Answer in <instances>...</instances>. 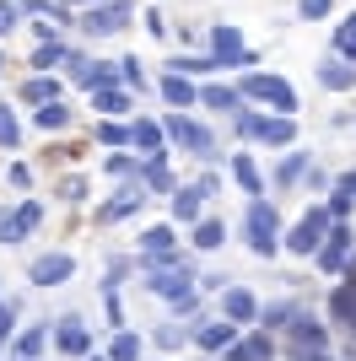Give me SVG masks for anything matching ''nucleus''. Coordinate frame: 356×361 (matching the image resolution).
I'll return each mask as SVG.
<instances>
[{"label": "nucleus", "instance_id": "nucleus-44", "mask_svg": "<svg viewBox=\"0 0 356 361\" xmlns=\"http://www.w3.org/2000/svg\"><path fill=\"white\" fill-rule=\"evenodd\" d=\"M22 16H54V22H71L65 6H49V0H22Z\"/></svg>", "mask_w": 356, "mask_h": 361}, {"label": "nucleus", "instance_id": "nucleus-16", "mask_svg": "<svg viewBox=\"0 0 356 361\" xmlns=\"http://www.w3.org/2000/svg\"><path fill=\"white\" fill-rule=\"evenodd\" d=\"M286 334H292V350H329V329L308 313H297L292 324H286Z\"/></svg>", "mask_w": 356, "mask_h": 361}, {"label": "nucleus", "instance_id": "nucleus-10", "mask_svg": "<svg viewBox=\"0 0 356 361\" xmlns=\"http://www.w3.org/2000/svg\"><path fill=\"white\" fill-rule=\"evenodd\" d=\"M206 205H210V195L200 189V178H194V183H178L173 195H167V216H173L178 226H194V221H206V216H210Z\"/></svg>", "mask_w": 356, "mask_h": 361}, {"label": "nucleus", "instance_id": "nucleus-31", "mask_svg": "<svg viewBox=\"0 0 356 361\" xmlns=\"http://www.w3.org/2000/svg\"><path fill=\"white\" fill-rule=\"evenodd\" d=\"M227 361H275V345H270L265 334H243V340L227 350Z\"/></svg>", "mask_w": 356, "mask_h": 361}, {"label": "nucleus", "instance_id": "nucleus-6", "mask_svg": "<svg viewBox=\"0 0 356 361\" xmlns=\"http://www.w3.org/2000/svg\"><path fill=\"white\" fill-rule=\"evenodd\" d=\"M351 264H356V232H351V221H335L329 238H324V248H319V270L324 275H345Z\"/></svg>", "mask_w": 356, "mask_h": 361}, {"label": "nucleus", "instance_id": "nucleus-11", "mask_svg": "<svg viewBox=\"0 0 356 361\" xmlns=\"http://www.w3.org/2000/svg\"><path fill=\"white\" fill-rule=\"evenodd\" d=\"M237 329H243V324H232L227 313H222V318H206V324L194 329V345L206 350V356H227V350H232L237 340H243Z\"/></svg>", "mask_w": 356, "mask_h": 361}, {"label": "nucleus", "instance_id": "nucleus-15", "mask_svg": "<svg viewBox=\"0 0 356 361\" xmlns=\"http://www.w3.org/2000/svg\"><path fill=\"white\" fill-rule=\"evenodd\" d=\"M157 92H162V103L178 108V114H184V108H200V87H194L184 71H167L162 81H157Z\"/></svg>", "mask_w": 356, "mask_h": 361}, {"label": "nucleus", "instance_id": "nucleus-42", "mask_svg": "<svg viewBox=\"0 0 356 361\" xmlns=\"http://www.w3.org/2000/svg\"><path fill=\"white\" fill-rule=\"evenodd\" d=\"M22 140V124H16V114L6 103H0V146H16Z\"/></svg>", "mask_w": 356, "mask_h": 361}, {"label": "nucleus", "instance_id": "nucleus-54", "mask_svg": "<svg viewBox=\"0 0 356 361\" xmlns=\"http://www.w3.org/2000/svg\"><path fill=\"white\" fill-rule=\"evenodd\" d=\"M0 71H6V54H0Z\"/></svg>", "mask_w": 356, "mask_h": 361}, {"label": "nucleus", "instance_id": "nucleus-2", "mask_svg": "<svg viewBox=\"0 0 356 361\" xmlns=\"http://www.w3.org/2000/svg\"><path fill=\"white\" fill-rule=\"evenodd\" d=\"M329 226H335V216H329V205L319 200V205H308L302 211V221L286 232V254H297V259H319V248H324V238H329Z\"/></svg>", "mask_w": 356, "mask_h": 361}, {"label": "nucleus", "instance_id": "nucleus-3", "mask_svg": "<svg viewBox=\"0 0 356 361\" xmlns=\"http://www.w3.org/2000/svg\"><path fill=\"white\" fill-rule=\"evenodd\" d=\"M162 130H167V146H178V151H194L200 162H216V135H210V124H200V119H184V114H167L162 119Z\"/></svg>", "mask_w": 356, "mask_h": 361}, {"label": "nucleus", "instance_id": "nucleus-19", "mask_svg": "<svg viewBox=\"0 0 356 361\" xmlns=\"http://www.w3.org/2000/svg\"><path fill=\"white\" fill-rule=\"evenodd\" d=\"M54 345V324H28V329H16V356H28V361H44V350Z\"/></svg>", "mask_w": 356, "mask_h": 361}, {"label": "nucleus", "instance_id": "nucleus-5", "mask_svg": "<svg viewBox=\"0 0 356 361\" xmlns=\"http://www.w3.org/2000/svg\"><path fill=\"white\" fill-rule=\"evenodd\" d=\"M130 16H135V0H103V6H92L76 27L87 32V38H114V32L130 27Z\"/></svg>", "mask_w": 356, "mask_h": 361}, {"label": "nucleus", "instance_id": "nucleus-51", "mask_svg": "<svg viewBox=\"0 0 356 361\" xmlns=\"http://www.w3.org/2000/svg\"><path fill=\"white\" fill-rule=\"evenodd\" d=\"M87 361H114V356H97V350H92V356H87Z\"/></svg>", "mask_w": 356, "mask_h": 361}, {"label": "nucleus", "instance_id": "nucleus-29", "mask_svg": "<svg viewBox=\"0 0 356 361\" xmlns=\"http://www.w3.org/2000/svg\"><path fill=\"white\" fill-rule=\"evenodd\" d=\"M167 248H178V221L146 226V232H141V243H135V254H167Z\"/></svg>", "mask_w": 356, "mask_h": 361}, {"label": "nucleus", "instance_id": "nucleus-7", "mask_svg": "<svg viewBox=\"0 0 356 361\" xmlns=\"http://www.w3.org/2000/svg\"><path fill=\"white\" fill-rule=\"evenodd\" d=\"M210 54L222 60V71H254L259 54L243 44V27H210Z\"/></svg>", "mask_w": 356, "mask_h": 361}, {"label": "nucleus", "instance_id": "nucleus-38", "mask_svg": "<svg viewBox=\"0 0 356 361\" xmlns=\"http://www.w3.org/2000/svg\"><path fill=\"white\" fill-rule=\"evenodd\" d=\"M259 119H265L259 108H243V114H232V135H237V140H259Z\"/></svg>", "mask_w": 356, "mask_h": 361}, {"label": "nucleus", "instance_id": "nucleus-17", "mask_svg": "<svg viewBox=\"0 0 356 361\" xmlns=\"http://www.w3.org/2000/svg\"><path fill=\"white\" fill-rule=\"evenodd\" d=\"M227 162H232V183H237L249 200L265 195V173H259V162H254V151H232Z\"/></svg>", "mask_w": 356, "mask_h": 361}, {"label": "nucleus", "instance_id": "nucleus-1", "mask_svg": "<svg viewBox=\"0 0 356 361\" xmlns=\"http://www.w3.org/2000/svg\"><path fill=\"white\" fill-rule=\"evenodd\" d=\"M243 243H249V254H254V259H275V254H286V243H281V211H275L265 195L249 200V211H243Z\"/></svg>", "mask_w": 356, "mask_h": 361}, {"label": "nucleus", "instance_id": "nucleus-37", "mask_svg": "<svg viewBox=\"0 0 356 361\" xmlns=\"http://www.w3.org/2000/svg\"><path fill=\"white\" fill-rule=\"evenodd\" d=\"M71 60V49L59 44V38H44V44L32 49V71H54V65H65Z\"/></svg>", "mask_w": 356, "mask_h": 361}, {"label": "nucleus", "instance_id": "nucleus-9", "mask_svg": "<svg viewBox=\"0 0 356 361\" xmlns=\"http://www.w3.org/2000/svg\"><path fill=\"white\" fill-rule=\"evenodd\" d=\"M54 350H59V356H71V361L92 356V329H87V318H81V313H59L54 318Z\"/></svg>", "mask_w": 356, "mask_h": 361}, {"label": "nucleus", "instance_id": "nucleus-21", "mask_svg": "<svg viewBox=\"0 0 356 361\" xmlns=\"http://www.w3.org/2000/svg\"><path fill=\"white\" fill-rule=\"evenodd\" d=\"M222 243H227V221H222V216H206V221L189 226V248H194V254H216Z\"/></svg>", "mask_w": 356, "mask_h": 361}, {"label": "nucleus", "instance_id": "nucleus-50", "mask_svg": "<svg viewBox=\"0 0 356 361\" xmlns=\"http://www.w3.org/2000/svg\"><path fill=\"white\" fill-rule=\"evenodd\" d=\"M146 27H151V38H167V22H162V11H146Z\"/></svg>", "mask_w": 356, "mask_h": 361}, {"label": "nucleus", "instance_id": "nucleus-28", "mask_svg": "<svg viewBox=\"0 0 356 361\" xmlns=\"http://www.w3.org/2000/svg\"><path fill=\"white\" fill-rule=\"evenodd\" d=\"M151 340H157V350H162V356H178V350L194 340V329H184V318H167V324H157V329H151Z\"/></svg>", "mask_w": 356, "mask_h": 361}, {"label": "nucleus", "instance_id": "nucleus-4", "mask_svg": "<svg viewBox=\"0 0 356 361\" xmlns=\"http://www.w3.org/2000/svg\"><path fill=\"white\" fill-rule=\"evenodd\" d=\"M200 286L194 281V264H173V270H146L141 275V291L157 302H178V297H189V291Z\"/></svg>", "mask_w": 356, "mask_h": 361}, {"label": "nucleus", "instance_id": "nucleus-30", "mask_svg": "<svg viewBox=\"0 0 356 361\" xmlns=\"http://www.w3.org/2000/svg\"><path fill=\"white\" fill-rule=\"evenodd\" d=\"M92 97V114H108V119H119V114H130L135 97L130 92H119V87H103V92H87Z\"/></svg>", "mask_w": 356, "mask_h": 361}, {"label": "nucleus", "instance_id": "nucleus-39", "mask_svg": "<svg viewBox=\"0 0 356 361\" xmlns=\"http://www.w3.org/2000/svg\"><path fill=\"white\" fill-rule=\"evenodd\" d=\"M92 135L103 140V146H130V140H135V124H114V119H108V124H97Z\"/></svg>", "mask_w": 356, "mask_h": 361}, {"label": "nucleus", "instance_id": "nucleus-18", "mask_svg": "<svg viewBox=\"0 0 356 361\" xmlns=\"http://www.w3.org/2000/svg\"><path fill=\"white\" fill-rule=\"evenodd\" d=\"M319 87H324V92H351V87H356V60L329 54V60L319 65Z\"/></svg>", "mask_w": 356, "mask_h": 361}, {"label": "nucleus", "instance_id": "nucleus-14", "mask_svg": "<svg viewBox=\"0 0 356 361\" xmlns=\"http://www.w3.org/2000/svg\"><path fill=\"white\" fill-rule=\"evenodd\" d=\"M200 108H206V114H227V119H232V114H243V108H249V97H243L237 87H227V81H210V87H200Z\"/></svg>", "mask_w": 356, "mask_h": 361}, {"label": "nucleus", "instance_id": "nucleus-45", "mask_svg": "<svg viewBox=\"0 0 356 361\" xmlns=\"http://www.w3.org/2000/svg\"><path fill=\"white\" fill-rule=\"evenodd\" d=\"M16 27H22V6H11V0H0V38H11Z\"/></svg>", "mask_w": 356, "mask_h": 361}, {"label": "nucleus", "instance_id": "nucleus-12", "mask_svg": "<svg viewBox=\"0 0 356 361\" xmlns=\"http://www.w3.org/2000/svg\"><path fill=\"white\" fill-rule=\"evenodd\" d=\"M71 275H76V259H71V254H59V248H54V254H38V259L28 264V281H32L38 291H49V286H65Z\"/></svg>", "mask_w": 356, "mask_h": 361}, {"label": "nucleus", "instance_id": "nucleus-26", "mask_svg": "<svg viewBox=\"0 0 356 361\" xmlns=\"http://www.w3.org/2000/svg\"><path fill=\"white\" fill-rule=\"evenodd\" d=\"M141 183H146L151 195H173V189H178L173 167H167V151H157V157H146V167H141Z\"/></svg>", "mask_w": 356, "mask_h": 361}, {"label": "nucleus", "instance_id": "nucleus-41", "mask_svg": "<svg viewBox=\"0 0 356 361\" xmlns=\"http://www.w3.org/2000/svg\"><path fill=\"white\" fill-rule=\"evenodd\" d=\"M329 11H335V0H297V16H302V22H324Z\"/></svg>", "mask_w": 356, "mask_h": 361}, {"label": "nucleus", "instance_id": "nucleus-49", "mask_svg": "<svg viewBox=\"0 0 356 361\" xmlns=\"http://www.w3.org/2000/svg\"><path fill=\"white\" fill-rule=\"evenodd\" d=\"M200 189L216 200V195H222V173H216V167H210V173H200Z\"/></svg>", "mask_w": 356, "mask_h": 361}, {"label": "nucleus", "instance_id": "nucleus-23", "mask_svg": "<svg viewBox=\"0 0 356 361\" xmlns=\"http://www.w3.org/2000/svg\"><path fill=\"white\" fill-rule=\"evenodd\" d=\"M297 140V114H265L259 119V146H292Z\"/></svg>", "mask_w": 356, "mask_h": 361}, {"label": "nucleus", "instance_id": "nucleus-36", "mask_svg": "<svg viewBox=\"0 0 356 361\" xmlns=\"http://www.w3.org/2000/svg\"><path fill=\"white\" fill-rule=\"evenodd\" d=\"M141 167H146L141 151H114V157L103 162V173H108V178H141Z\"/></svg>", "mask_w": 356, "mask_h": 361}, {"label": "nucleus", "instance_id": "nucleus-13", "mask_svg": "<svg viewBox=\"0 0 356 361\" xmlns=\"http://www.w3.org/2000/svg\"><path fill=\"white\" fill-rule=\"evenodd\" d=\"M38 221H44V200H22L11 216H0V248H16Z\"/></svg>", "mask_w": 356, "mask_h": 361}, {"label": "nucleus", "instance_id": "nucleus-52", "mask_svg": "<svg viewBox=\"0 0 356 361\" xmlns=\"http://www.w3.org/2000/svg\"><path fill=\"white\" fill-rule=\"evenodd\" d=\"M0 356H6V334H0Z\"/></svg>", "mask_w": 356, "mask_h": 361}, {"label": "nucleus", "instance_id": "nucleus-34", "mask_svg": "<svg viewBox=\"0 0 356 361\" xmlns=\"http://www.w3.org/2000/svg\"><path fill=\"white\" fill-rule=\"evenodd\" d=\"M54 97H59V75H49V71H38L28 87H22V103H32V108H38V103H54Z\"/></svg>", "mask_w": 356, "mask_h": 361}, {"label": "nucleus", "instance_id": "nucleus-40", "mask_svg": "<svg viewBox=\"0 0 356 361\" xmlns=\"http://www.w3.org/2000/svg\"><path fill=\"white\" fill-rule=\"evenodd\" d=\"M335 54H345V60H356V11L340 22V32H335Z\"/></svg>", "mask_w": 356, "mask_h": 361}, {"label": "nucleus", "instance_id": "nucleus-43", "mask_svg": "<svg viewBox=\"0 0 356 361\" xmlns=\"http://www.w3.org/2000/svg\"><path fill=\"white\" fill-rule=\"evenodd\" d=\"M16 324H22V302H0V334H6V340H11V334H16Z\"/></svg>", "mask_w": 356, "mask_h": 361}, {"label": "nucleus", "instance_id": "nucleus-53", "mask_svg": "<svg viewBox=\"0 0 356 361\" xmlns=\"http://www.w3.org/2000/svg\"><path fill=\"white\" fill-rule=\"evenodd\" d=\"M206 361H227V356H206Z\"/></svg>", "mask_w": 356, "mask_h": 361}, {"label": "nucleus", "instance_id": "nucleus-35", "mask_svg": "<svg viewBox=\"0 0 356 361\" xmlns=\"http://www.w3.org/2000/svg\"><path fill=\"white\" fill-rule=\"evenodd\" d=\"M324 205H329V216H335V221H351V211H356V189H351L345 178H335V189L324 195Z\"/></svg>", "mask_w": 356, "mask_h": 361}, {"label": "nucleus", "instance_id": "nucleus-24", "mask_svg": "<svg viewBox=\"0 0 356 361\" xmlns=\"http://www.w3.org/2000/svg\"><path fill=\"white\" fill-rule=\"evenodd\" d=\"M130 124H135L130 151H141V157H157V151H167V130H162V119H130Z\"/></svg>", "mask_w": 356, "mask_h": 361}, {"label": "nucleus", "instance_id": "nucleus-22", "mask_svg": "<svg viewBox=\"0 0 356 361\" xmlns=\"http://www.w3.org/2000/svg\"><path fill=\"white\" fill-rule=\"evenodd\" d=\"M124 81V65L119 60H92L87 71L76 75V87H87V92H103V87H119Z\"/></svg>", "mask_w": 356, "mask_h": 361}, {"label": "nucleus", "instance_id": "nucleus-48", "mask_svg": "<svg viewBox=\"0 0 356 361\" xmlns=\"http://www.w3.org/2000/svg\"><path fill=\"white\" fill-rule=\"evenodd\" d=\"M59 200H87V183H81V178H65V183H59Z\"/></svg>", "mask_w": 356, "mask_h": 361}, {"label": "nucleus", "instance_id": "nucleus-32", "mask_svg": "<svg viewBox=\"0 0 356 361\" xmlns=\"http://www.w3.org/2000/svg\"><path fill=\"white\" fill-rule=\"evenodd\" d=\"M108 356H114V361H141V356H146V340H141L135 329H114V340H108Z\"/></svg>", "mask_w": 356, "mask_h": 361}, {"label": "nucleus", "instance_id": "nucleus-46", "mask_svg": "<svg viewBox=\"0 0 356 361\" xmlns=\"http://www.w3.org/2000/svg\"><path fill=\"white\" fill-rule=\"evenodd\" d=\"M119 65H124V81H130L135 92H146V65L135 60V54H124V60H119Z\"/></svg>", "mask_w": 356, "mask_h": 361}, {"label": "nucleus", "instance_id": "nucleus-25", "mask_svg": "<svg viewBox=\"0 0 356 361\" xmlns=\"http://www.w3.org/2000/svg\"><path fill=\"white\" fill-rule=\"evenodd\" d=\"M71 119H76V114L59 103V97H54V103H38V108H32V130H38V135H59V130H71Z\"/></svg>", "mask_w": 356, "mask_h": 361}, {"label": "nucleus", "instance_id": "nucleus-47", "mask_svg": "<svg viewBox=\"0 0 356 361\" xmlns=\"http://www.w3.org/2000/svg\"><path fill=\"white\" fill-rule=\"evenodd\" d=\"M302 183H308L313 195H329V189H335V183H329V173H324V167H313V173H308V178H302Z\"/></svg>", "mask_w": 356, "mask_h": 361}, {"label": "nucleus", "instance_id": "nucleus-8", "mask_svg": "<svg viewBox=\"0 0 356 361\" xmlns=\"http://www.w3.org/2000/svg\"><path fill=\"white\" fill-rule=\"evenodd\" d=\"M146 200H151L146 183H141V178H124V189H119L103 211H97V226H119V221H130V216H141V211H146Z\"/></svg>", "mask_w": 356, "mask_h": 361}, {"label": "nucleus", "instance_id": "nucleus-27", "mask_svg": "<svg viewBox=\"0 0 356 361\" xmlns=\"http://www.w3.org/2000/svg\"><path fill=\"white\" fill-rule=\"evenodd\" d=\"M308 173H313V157H308V151H286L281 162H275V183H281V189H297Z\"/></svg>", "mask_w": 356, "mask_h": 361}, {"label": "nucleus", "instance_id": "nucleus-20", "mask_svg": "<svg viewBox=\"0 0 356 361\" xmlns=\"http://www.w3.org/2000/svg\"><path fill=\"white\" fill-rule=\"evenodd\" d=\"M222 313L232 318V324H254V318H259V297H254L249 286H227L222 291Z\"/></svg>", "mask_w": 356, "mask_h": 361}, {"label": "nucleus", "instance_id": "nucleus-33", "mask_svg": "<svg viewBox=\"0 0 356 361\" xmlns=\"http://www.w3.org/2000/svg\"><path fill=\"white\" fill-rule=\"evenodd\" d=\"M297 313H302V302H297V297L275 302V307H259V329H265V334H270V329H286Z\"/></svg>", "mask_w": 356, "mask_h": 361}]
</instances>
